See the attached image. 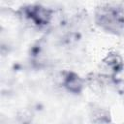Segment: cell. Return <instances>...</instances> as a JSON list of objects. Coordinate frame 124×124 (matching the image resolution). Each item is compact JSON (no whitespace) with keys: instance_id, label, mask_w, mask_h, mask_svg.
<instances>
[{"instance_id":"obj_1","label":"cell","mask_w":124,"mask_h":124,"mask_svg":"<svg viewBox=\"0 0 124 124\" xmlns=\"http://www.w3.org/2000/svg\"><path fill=\"white\" fill-rule=\"evenodd\" d=\"M26 14L36 24L45 25L47 24L51 18V13L48 9L42 6H32L27 8Z\"/></svg>"},{"instance_id":"obj_2","label":"cell","mask_w":124,"mask_h":124,"mask_svg":"<svg viewBox=\"0 0 124 124\" xmlns=\"http://www.w3.org/2000/svg\"><path fill=\"white\" fill-rule=\"evenodd\" d=\"M64 86L73 93H79L82 89V79L75 73H67L64 78Z\"/></svg>"},{"instance_id":"obj_3","label":"cell","mask_w":124,"mask_h":124,"mask_svg":"<svg viewBox=\"0 0 124 124\" xmlns=\"http://www.w3.org/2000/svg\"><path fill=\"white\" fill-rule=\"evenodd\" d=\"M109 67H111L114 71H117L121 68V60L117 55H111L108 57V62H107Z\"/></svg>"}]
</instances>
